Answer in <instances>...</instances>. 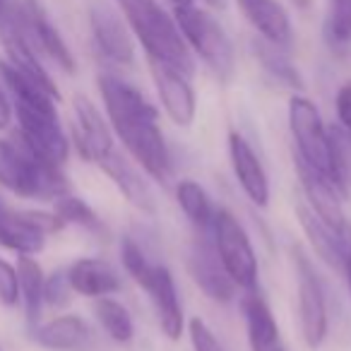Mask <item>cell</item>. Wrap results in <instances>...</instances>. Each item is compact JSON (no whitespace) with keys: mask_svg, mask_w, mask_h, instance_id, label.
<instances>
[{"mask_svg":"<svg viewBox=\"0 0 351 351\" xmlns=\"http://www.w3.org/2000/svg\"><path fill=\"white\" fill-rule=\"evenodd\" d=\"M210 234L212 241H215L217 255H219L221 265L226 267V272L234 279L236 287L243 289V291L258 289V255H255V248L250 243V236L243 229V224L229 210L219 207L215 212Z\"/></svg>","mask_w":351,"mask_h":351,"instance_id":"obj_5","label":"cell"},{"mask_svg":"<svg viewBox=\"0 0 351 351\" xmlns=\"http://www.w3.org/2000/svg\"><path fill=\"white\" fill-rule=\"evenodd\" d=\"M149 73L152 80H154L156 94H159V101L164 106L166 116L176 125L188 128L195 121V113H197V99H195V89L191 84V77L169 68V65L159 63V60H149Z\"/></svg>","mask_w":351,"mask_h":351,"instance_id":"obj_13","label":"cell"},{"mask_svg":"<svg viewBox=\"0 0 351 351\" xmlns=\"http://www.w3.org/2000/svg\"><path fill=\"white\" fill-rule=\"evenodd\" d=\"M70 287L75 293L87 298H101L121 291V274L111 263L99 258H80L68 269Z\"/></svg>","mask_w":351,"mask_h":351,"instance_id":"obj_21","label":"cell"},{"mask_svg":"<svg viewBox=\"0 0 351 351\" xmlns=\"http://www.w3.org/2000/svg\"><path fill=\"white\" fill-rule=\"evenodd\" d=\"M344 274H346V279H349V291H351V245H349V258H346Z\"/></svg>","mask_w":351,"mask_h":351,"instance_id":"obj_36","label":"cell"},{"mask_svg":"<svg viewBox=\"0 0 351 351\" xmlns=\"http://www.w3.org/2000/svg\"><path fill=\"white\" fill-rule=\"evenodd\" d=\"M53 215L58 217L63 224H75L80 229H87L92 234H104V224L97 217V212L77 195L63 193L53 200Z\"/></svg>","mask_w":351,"mask_h":351,"instance_id":"obj_28","label":"cell"},{"mask_svg":"<svg viewBox=\"0 0 351 351\" xmlns=\"http://www.w3.org/2000/svg\"><path fill=\"white\" fill-rule=\"evenodd\" d=\"M289 130L296 145L293 154L330 176V130L322 123L317 106L303 94L289 99Z\"/></svg>","mask_w":351,"mask_h":351,"instance_id":"obj_7","label":"cell"},{"mask_svg":"<svg viewBox=\"0 0 351 351\" xmlns=\"http://www.w3.org/2000/svg\"><path fill=\"white\" fill-rule=\"evenodd\" d=\"M142 289L149 293V301H152V306H154L161 332H164L171 341H178L183 335L186 320H183V306H181V298H178L173 274L169 272V267L156 263L149 279H147Z\"/></svg>","mask_w":351,"mask_h":351,"instance_id":"obj_17","label":"cell"},{"mask_svg":"<svg viewBox=\"0 0 351 351\" xmlns=\"http://www.w3.org/2000/svg\"><path fill=\"white\" fill-rule=\"evenodd\" d=\"M121 263H123V267H125L128 277L135 279L140 287H145V282L149 279L152 269H154V265H156L149 260L145 245H142L135 236H125V239L121 241Z\"/></svg>","mask_w":351,"mask_h":351,"instance_id":"obj_29","label":"cell"},{"mask_svg":"<svg viewBox=\"0 0 351 351\" xmlns=\"http://www.w3.org/2000/svg\"><path fill=\"white\" fill-rule=\"evenodd\" d=\"M0 186L20 197L56 200L68 193V178L15 132L12 140H0Z\"/></svg>","mask_w":351,"mask_h":351,"instance_id":"obj_3","label":"cell"},{"mask_svg":"<svg viewBox=\"0 0 351 351\" xmlns=\"http://www.w3.org/2000/svg\"><path fill=\"white\" fill-rule=\"evenodd\" d=\"M73 287H70L68 269H56L51 277L44 282V303L51 308H65L73 296Z\"/></svg>","mask_w":351,"mask_h":351,"instance_id":"obj_31","label":"cell"},{"mask_svg":"<svg viewBox=\"0 0 351 351\" xmlns=\"http://www.w3.org/2000/svg\"><path fill=\"white\" fill-rule=\"evenodd\" d=\"M188 335H191V344H193V351H226L224 344L217 339V335L210 330L205 320L200 317H193L188 322Z\"/></svg>","mask_w":351,"mask_h":351,"instance_id":"obj_32","label":"cell"},{"mask_svg":"<svg viewBox=\"0 0 351 351\" xmlns=\"http://www.w3.org/2000/svg\"><path fill=\"white\" fill-rule=\"evenodd\" d=\"M253 53H255V58L260 60V65H263L265 73H267L269 77H274L277 82H282L284 87L303 92L301 73H298V70L291 65V60L284 56V49L267 44V41H258V44H253Z\"/></svg>","mask_w":351,"mask_h":351,"instance_id":"obj_26","label":"cell"},{"mask_svg":"<svg viewBox=\"0 0 351 351\" xmlns=\"http://www.w3.org/2000/svg\"><path fill=\"white\" fill-rule=\"evenodd\" d=\"M202 3H207L210 8H221V5H224V0H202Z\"/></svg>","mask_w":351,"mask_h":351,"instance_id":"obj_38","label":"cell"},{"mask_svg":"<svg viewBox=\"0 0 351 351\" xmlns=\"http://www.w3.org/2000/svg\"><path fill=\"white\" fill-rule=\"evenodd\" d=\"M97 166L111 178L113 186L123 193V197H125L132 207H137L142 215H154L156 212L154 193H152L149 183L145 181V176L137 171V166L132 164V161H128L121 152L113 149L111 154L104 156Z\"/></svg>","mask_w":351,"mask_h":351,"instance_id":"obj_18","label":"cell"},{"mask_svg":"<svg viewBox=\"0 0 351 351\" xmlns=\"http://www.w3.org/2000/svg\"><path fill=\"white\" fill-rule=\"evenodd\" d=\"M243 313H245V330L253 351H284L279 325L269 311L267 301L258 291H245L243 296Z\"/></svg>","mask_w":351,"mask_h":351,"instance_id":"obj_22","label":"cell"},{"mask_svg":"<svg viewBox=\"0 0 351 351\" xmlns=\"http://www.w3.org/2000/svg\"><path fill=\"white\" fill-rule=\"evenodd\" d=\"M293 166H296V176H298V183H301L303 197H306V205L335 231L349 234V231H346L344 207H341V197L344 195H341L339 188L332 183L330 176L313 169L311 164L298 159L296 154H293Z\"/></svg>","mask_w":351,"mask_h":351,"instance_id":"obj_11","label":"cell"},{"mask_svg":"<svg viewBox=\"0 0 351 351\" xmlns=\"http://www.w3.org/2000/svg\"><path fill=\"white\" fill-rule=\"evenodd\" d=\"M330 130V178L341 195H351V135L339 125Z\"/></svg>","mask_w":351,"mask_h":351,"instance_id":"obj_27","label":"cell"},{"mask_svg":"<svg viewBox=\"0 0 351 351\" xmlns=\"http://www.w3.org/2000/svg\"><path fill=\"white\" fill-rule=\"evenodd\" d=\"M20 301V277L17 267H12L8 260L0 258V306H17Z\"/></svg>","mask_w":351,"mask_h":351,"instance_id":"obj_33","label":"cell"},{"mask_svg":"<svg viewBox=\"0 0 351 351\" xmlns=\"http://www.w3.org/2000/svg\"><path fill=\"white\" fill-rule=\"evenodd\" d=\"M335 106H337V118H339V128H344L351 135V82L339 87Z\"/></svg>","mask_w":351,"mask_h":351,"instance_id":"obj_34","label":"cell"},{"mask_svg":"<svg viewBox=\"0 0 351 351\" xmlns=\"http://www.w3.org/2000/svg\"><path fill=\"white\" fill-rule=\"evenodd\" d=\"M293 210H296L298 224H301L303 234L308 236V243L317 253V258L325 265H330L332 269H337V272H344L346 258H349V245H351L349 234H339L330 224H325L306 205V200H298Z\"/></svg>","mask_w":351,"mask_h":351,"instance_id":"obj_16","label":"cell"},{"mask_svg":"<svg viewBox=\"0 0 351 351\" xmlns=\"http://www.w3.org/2000/svg\"><path fill=\"white\" fill-rule=\"evenodd\" d=\"M325 34L332 46H346L351 41V0H327Z\"/></svg>","mask_w":351,"mask_h":351,"instance_id":"obj_30","label":"cell"},{"mask_svg":"<svg viewBox=\"0 0 351 351\" xmlns=\"http://www.w3.org/2000/svg\"><path fill=\"white\" fill-rule=\"evenodd\" d=\"M173 20L181 29L183 39H186L188 49L195 51L205 65L221 80V82H229L231 75H234V46L231 39L226 36L224 27L210 15V12L200 10L193 3L186 5H176Z\"/></svg>","mask_w":351,"mask_h":351,"instance_id":"obj_4","label":"cell"},{"mask_svg":"<svg viewBox=\"0 0 351 351\" xmlns=\"http://www.w3.org/2000/svg\"><path fill=\"white\" fill-rule=\"evenodd\" d=\"M293 265H296L298 277V322H301V335L311 349H320L322 341L327 339V301L325 289L315 272V265L311 263L303 248H293Z\"/></svg>","mask_w":351,"mask_h":351,"instance_id":"obj_8","label":"cell"},{"mask_svg":"<svg viewBox=\"0 0 351 351\" xmlns=\"http://www.w3.org/2000/svg\"><path fill=\"white\" fill-rule=\"evenodd\" d=\"M116 3L121 8L123 20L145 49L147 58L159 60L188 77L195 73V60L181 29L156 0H116Z\"/></svg>","mask_w":351,"mask_h":351,"instance_id":"obj_2","label":"cell"},{"mask_svg":"<svg viewBox=\"0 0 351 351\" xmlns=\"http://www.w3.org/2000/svg\"><path fill=\"white\" fill-rule=\"evenodd\" d=\"M188 272H191L195 287L210 301L226 306V303H231L236 298L239 287H236L234 279L226 272V267L221 265L212 234L197 231L195 239L191 241V248H188Z\"/></svg>","mask_w":351,"mask_h":351,"instance_id":"obj_10","label":"cell"},{"mask_svg":"<svg viewBox=\"0 0 351 351\" xmlns=\"http://www.w3.org/2000/svg\"><path fill=\"white\" fill-rule=\"evenodd\" d=\"M176 200H178V207L183 210V215H186L188 219H191V224L195 226V231L210 234L217 210L200 183L191 181V178L178 181V186H176Z\"/></svg>","mask_w":351,"mask_h":351,"instance_id":"obj_24","label":"cell"},{"mask_svg":"<svg viewBox=\"0 0 351 351\" xmlns=\"http://www.w3.org/2000/svg\"><path fill=\"white\" fill-rule=\"evenodd\" d=\"M53 212L12 210L0 197V245L20 255H36L44 250L46 236L63 229Z\"/></svg>","mask_w":351,"mask_h":351,"instance_id":"obj_9","label":"cell"},{"mask_svg":"<svg viewBox=\"0 0 351 351\" xmlns=\"http://www.w3.org/2000/svg\"><path fill=\"white\" fill-rule=\"evenodd\" d=\"M15 104L17 123H20V130L17 135L36 149L41 156H46L53 164L63 166L68 161L70 154V142L65 137L63 128H60V118L56 111V101L46 104Z\"/></svg>","mask_w":351,"mask_h":351,"instance_id":"obj_6","label":"cell"},{"mask_svg":"<svg viewBox=\"0 0 351 351\" xmlns=\"http://www.w3.org/2000/svg\"><path fill=\"white\" fill-rule=\"evenodd\" d=\"M239 10L248 20V25L263 36L267 44L289 49L293 41V29L289 12L279 0H236Z\"/></svg>","mask_w":351,"mask_h":351,"instance_id":"obj_19","label":"cell"},{"mask_svg":"<svg viewBox=\"0 0 351 351\" xmlns=\"http://www.w3.org/2000/svg\"><path fill=\"white\" fill-rule=\"evenodd\" d=\"M3 10H5V0H0V15H3Z\"/></svg>","mask_w":351,"mask_h":351,"instance_id":"obj_40","label":"cell"},{"mask_svg":"<svg viewBox=\"0 0 351 351\" xmlns=\"http://www.w3.org/2000/svg\"><path fill=\"white\" fill-rule=\"evenodd\" d=\"M169 3H173V8H176V5H186V3H193V0H169Z\"/></svg>","mask_w":351,"mask_h":351,"instance_id":"obj_39","label":"cell"},{"mask_svg":"<svg viewBox=\"0 0 351 351\" xmlns=\"http://www.w3.org/2000/svg\"><path fill=\"white\" fill-rule=\"evenodd\" d=\"M229 159L231 169H234L236 181H239L241 191L248 195V200L255 207H267L269 205V178L265 171L260 156L250 147L241 132H229Z\"/></svg>","mask_w":351,"mask_h":351,"instance_id":"obj_15","label":"cell"},{"mask_svg":"<svg viewBox=\"0 0 351 351\" xmlns=\"http://www.w3.org/2000/svg\"><path fill=\"white\" fill-rule=\"evenodd\" d=\"M17 277H20V301L25 303V315L29 327L39 325L41 308H44V269L32 255H20L17 260Z\"/></svg>","mask_w":351,"mask_h":351,"instance_id":"obj_23","label":"cell"},{"mask_svg":"<svg viewBox=\"0 0 351 351\" xmlns=\"http://www.w3.org/2000/svg\"><path fill=\"white\" fill-rule=\"evenodd\" d=\"M10 121H12V104L8 99V94L3 92V87H0V130H5L10 125Z\"/></svg>","mask_w":351,"mask_h":351,"instance_id":"obj_35","label":"cell"},{"mask_svg":"<svg viewBox=\"0 0 351 351\" xmlns=\"http://www.w3.org/2000/svg\"><path fill=\"white\" fill-rule=\"evenodd\" d=\"M75 123H73V137L80 156L89 164H99L106 154H111L113 147V130L104 121L101 111L89 101L87 97L77 94L75 97Z\"/></svg>","mask_w":351,"mask_h":351,"instance_id":"obj_14","label":"cell"},{"mask_svg":"<svg viewBox=\"0 0 351 351\" xmlns=\"http://www.w3.org/2000/svg\"><path fill=\"white\" fill-rule=\"evenodd\" d=\"M32 337L49 351H89L94 346L92 330L80 315H58L44 325H36Z\"/></svg>","mask_w":351,"mask_h":351,"instance_id":"obj_20","label":"cell"},{"mask_svg":"<svg viewBox=\"0 0 351 351\" xmlns=\"http://www.w3.org/2000/svg\"><path fill=\"white\" fill-rule=\"evenodd\" d=\"M94 315H97L99 325L104 327L108 337L118 344H128L135 337V322H132L130 313L123 303H118L116 298L101 296L94 301Z\"/></svg>","mask_w":351,"mask_h":351,"instance_id":"obj_25","label":"cell"},{"mask_svg":"<svg viewBox=\"0 0 351 351\" xmlns=\"http://www.w3.org/2000/svg\"><path fill=\"white\" fill-rule=\"evenodd\" d=\"M99 94L104 99L108 125L123 142L135 164L161 186H169L173 176L169 145L159 128V111L145 99L140 89L116 75H99Z\"/></svg>","mask_w":351,"mask_h":351,"instance_id":"obj_1","label":"cell"},{"mask_svg":"<svg viewBox=\"0 0 351 351\" xmlns=\"http://www.w3.org/2000/svg\"><path fill=\"white\" fill-rule=\"evenodd\" d=\"M89 27H92L94 44L99 53L106 56L111 63L132 65L135 60V44H132L128 22L104 0H92L89 5Z\"/></svg>","mask_w":351,"mask_h":351,"instance_id":"obj_12","label":"cell"},{"mask_svg":"<svg viewBox=\"0 0 351 351\" xmlns=\"http://www.w3.org/2000/svg\"><path fill=\"white\" fill-rule=\"evenodd\" d=\"M293 5L301 8V10H308V8H311V0H293Z\"/></svg>","mask_w":351,"mask_h":351,"instance_id":"obj_37","label":"cell"}]
</instances>
